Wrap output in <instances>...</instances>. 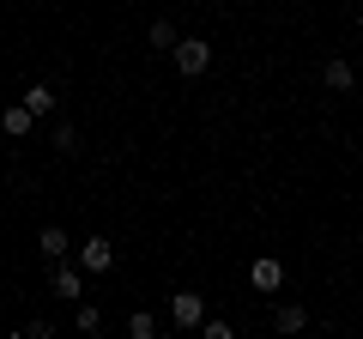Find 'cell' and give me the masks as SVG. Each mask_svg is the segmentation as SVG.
<instances>
[{
	"label": "cell",
	"instance_id": "obj_11",
	"mask_svg": "<svg viewBox=\"0 0 363 339\" xmlns=\"http://www.w3.org/2000/svg\"><path fill=\"white\" fill-rule=\"evenodd\" d=\"M25 109H30V116H49V109H55V91H49V85H30V91H25Z\"/></svg>",
	"mask_w": 363,
	"mask_h": 339
},
{
	"label": "cell",
	"instance_id": "obj_6",
	"mask_svg": "<svg viewBox=\"0 0 363 339\" xmlns=\"http://www.w3.org/2000/svg\"><path fill=\"white\" fill-rule=\"evenodd\" d=\"M37 248H43V255H49V261H67V255H73V243H67V230H61V224H43Z\"/></svg>",
	"mask_w": 363,
	"mask_h": 339
},
{
	"label": "cell",
	"instance_id": "obj_10",
	"mask_svg": "<svg viewBox=\"0 0 363 339\" xmlns=\"http://www.w3.org/2000/svg\"><path fill=\"white\" fill-rule=\"evenodd\" d=\"M145 37H152V49H157V55H169V49H176V25H169V18H157V25L145 30Z\"/></svg>",
	"mask_w": 363,
	"mask_h": 339
},
{
	"label": "cell",
	"instance_id": "obj_7",
	"mask_svg": "<svg viewBox=\"0 0 363 339\" xmlns=\"http://www.w3.org/2000/svg\"><path fill=\"white\" fill-rule=\"evenodd\" d=\"M321 79H327V91H351V85H357V73H351V61H345V55H333Z\"/></svg>",
	"mask_w": 363,
	"mask_h": 339
},
{
	"label": "cell",
	"instance_id": "obj_2",
	"mask_svg": "<svg viewBox=\"0 0 363 339\" xmlns=\"http://www.w3.org/2000/svg\"><path fill=\"white\" fill-rule=\"evenodd\" d=\"M169 321L176 327H200L206 321V297H200V291H176V297H169Z\"/></svg>",
	"mask_w": 363,
	"mask_h": 339
},
{
	"label": "cell",
	"instance_id": "obj_14",
	"mask_svg": "<svg viewBox=\"0 0 363 339\" xmlns=\"http://www.w3.org/2000/svg\"><path fill=\"white\" fill-rule=\"evenodd\" d=\"M55 152H79V133L67 128V121H61V128H55Z\"/></svg>",
	"mask_w": 363,
	"mask_h": 339
},
{
	"label": "cell",
	"instance_id": "obj_13",
	"mask_svg": "<svg viewBox=\"0 0 363 339\" xmlns=\"http://www.w3.org/2000/svg\"><path fill=\"white\" fill-rule=\"evenodd\" d=\"M73 327H79V333H97V327H104V309H97V303H79Z\"/></svg>",
	"mask_w": 363,
	"mask_h": 339
},
{
	"label": "cell",
	"instance_id": "obj_3",
	"mask_svg": "<svg viewBox=\"0 0 363 339\" xmlns=\"http://www.w3.org/2000/svg\"><path fill=\"white\" fill-rule=\"evenodd\" d=\"M79 267H85V273H109V267H116V248H109V236H91V243H79Z\"/></svg>",
	"mask_w": 363,
	"mask_h": 339
},
{
	"label": "cell",
	"instance_id": "obj_8",
	"mask_svg": "<svg viewBox=\"0 0 363 339\" xmlns=\"http://www.w3.org/2000/svg\"><path fill=\"white\" fill-rule=\"evenodd\" d=\"M30 121H37V116H30L25 104H18V109H0V128L13 133V140H25V133H30Z\"/></svg>",
	"mask_w": 363,
	"mask_h": 339
},
{
	"label": "cell",
	"instance_id": "obj_5",
	"mask_svg": "<svg viewBox=\"0 0 363 339\" xmlns=\"http://www.w3.org/2000/svg\"><path fill=\"white\" fill-rule=\"evenodd\" d=\"M248 279H255V291H279V285H285V267L272 261V255H260V261L248 267Z\"/></svg>",
	"mask_w": 363,
	"mask_h": 339
},
{
	"label": "cell",
	"instance_id": "obj_9",
	"mask_svg": "<svg viewBox=\"0 0 363 339\" xmlns=\"http://www.w3.org/2000/svg\"><path fill=\"white\" fill-rule=\"evenodd\" d=\"M303 321H309V315H303L297 303H285V309L272 315V327H279V333H303Z\"/></svg>",
	"mask_w": 363,
	"mask_h": 339
},
{
	"label": "cell",
	"instance_id": "obj_1",
	"mask_svg": "<svg viewBox=\"0 0 363 339\" xmlns=\"http://www.w3.org/2000/svg\"><path fill=\"white\" fill-rule=\"evenodd\" d=\"M169 55H176V67H182L188 79H200V73L212 67V49H206V37H176V49H169Z\"/></svg>",
	"mask_w": 363,
	"mask_h": 339
},
{
	"label": "cell",
	"instance_id": "obj_4",
	"mask_svg": "<svg viewBox=\"0 0 363 339\" xmlns=\"http://www.w3.org/2000/svg\"><path fill=\"white\" fill-rule=\"evenodd\" d=\"M49 285H55V297H85V267H67V261H55Z\"/></svg>",
	"mask_w": 363,
	"mask_h": 339
},
{
	"label": "cell",
	"instance_id": "obj_12",
	"mask_svg": "<svg viewBox=\"0 0 363 339\" xmlns=\"http://www.w3.org/2000/svg\"><path fill=\"white\" fill-rule=\"evenodd\" d=\"M128 333H133V339H157V315L133 309V315H128Z\"/></svg>",
	"mask_w": 363,
	"mask_h": 339
}]
</instances>
